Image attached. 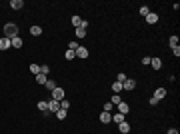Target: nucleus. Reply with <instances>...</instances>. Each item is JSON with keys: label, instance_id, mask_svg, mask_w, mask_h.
<instances>
[{"label": "nucleus", "instance_id": "f257e3e1", "mask_svg": "<svg viewBox=\"0 0 180 134\" xmlns=\"http://www.w3.org/2000/svg\"><path fill=\"white\" fill-rule=\"evenodd\" d=\"M2 32H4V38H14V36H18L20 28L16 22H6L4 28H2Z\"/></svg>", "mask_w": 180, "mask_h": 134}, {"label": "nucleus", "instance_id": "f03ea898", "mask_svg": "<svg viewBox=\"0 0 180 134\" xmlns=\"http://www.w3.org/2000/svg\"><path fill=\"white\" fill-rule=\"evenodd\" d=\"M52 100H64V88H60V86H56L52 90Z\"/></svg>", "mask_w": 180, "mask_h": 134}, {"label": "nucleus", "instance_id": "7ed1b4c3", "mask_svg": "<svg viewBox=\"0 0 180 134\" xmlns=\"http://www.w3.org/2000/svg\"><path fill=\"white\" fill-rule=\"evenodd\" d=\"M134 88H136V80H134V78H126V80L122 82V90H128V92H130Z\"/></svg>", "mask_w": 180, "mask_h": 134}, {"label": "nucleus", "instance_id": "20e7f679", "mask_svg": "<svg viewBox=\"0 0 180 134\" xmlns=\"http://www.w3.org/2000/svg\"><path fill=\"white\" fill-rule=\"evenodd\" d=\"M74 54H76V58H82V60H84V58H88V48L86 46H78L76 50H74Z\"/></svg>", "mask_w": 180, "mask_h": 134}, {"label": "nucleus", "instance_id": "39448f33", "mask_svg": "<svg viewBox=\"0 0 180 134\" xmlns=\"http://www.w3.org/2000/svg\"><path fill=\"white\" fill-rule=\"evenodd\" d=\"M58 110H60V102L58 100H50L48 102V112L50 114H56Z\"/></svg>", "mask_w": 180, "mask_h": 134}, {"label": "nucleus", "instance_id": "423d86ee", "mask_svg": "<svg viewBox=\"0 0 180 134\" xmlns=\"http://www.w3.org/2000/svg\"><path fill=\"white\" fill-rule=\"evenodd\" d=\"M154 98H156V100H162V98H166V88H156V90H154Z\"/></svg>", "mask_w": 180, "mask_h": 134}, {"label": "nucleus", "instance_id": "0eeeda50", "mask_svg": "<svg viewBox=\"0 0 180 134\" xmlns=\"http://www.w3.org/2000/svg\"><path fill=\"white\" fill-rule=\"evenodd\" d=\"M100 122H102V124H108V122H112V114H110V112H104V110H102V112H100Z\"/></svg>", "mask_w": 180, "mask_h": 134}, {"label": "nucleus", "instance_id": "6e6552de", "mask_svg": "<svg viewBox=\"0 0 180 134\" xmlns=\"http://www.w3.org/2000/svg\"><path fill=\"white\" fill-rule=\"evenodd\" d=\"M116 106H118V112H120V114H124V116L130 112V106H128V102H120V104H116Z\"/></svg>", "mask_w": 180, "mask_h": 134}, {"label": "nucleus", "instance_id": "1a4fd4ad", "mask_svg": "<svg viewBox=\"0 0 180 134\" xmlns=\"http://www.w3.org/2000/svg\"><path fill=\"white\" fill-rule=\"evenodd\" d=\"M10 44H12V48H22V38L20 36H14V38H10Z\"/></svg>", "mask_w": 180, "mask_h": 134}, {"label": "nucleus", "instance_id": "9d476101", "mask_svg": "<svg viewBox=\"0 0 180 134\" xmlns=\"http://www.w3.org/2000/svg\"><path fill=\"white\" fill-rule=\"evenodd\" d=\"M8 48H12L10 38H0V50H8Z\"/></svg>", "mask_w": 180, "mask_h": 134}, {"label": "nucleus", "instance_id": "9b49d317", "mask_svg": "<svg viewBox=\"0 0 180 134\" xmlns=\"http://www.w3.org/2000/svg\"><path fill=\"white\" fill-rule=\"evenodd\" d=\"M118 130H120L122 134H128V132H130V124H128L126 120H124V122H120V124H118Z\"/></svg>", "mask_w": 180, "mask_h": 134}, {"label": "nucleus", "instance_id": "f8f14e48", "mask_svg": "<svg viewBox=\"0 0 180 134\" xmlns=\"http://www.w3.org/2000/svg\"><path fill=\"white\" fill-rule=\"evenodd\" d=\"M36 106H38V110H40L42 114H46V112H48V100H40Z\"/></svg>", "mask_w": 180, "mask_h": 134}, {"label": "nucleus", "instance_id": "ddd939ff", "mask_svg": "<svg viewBox=\"0 0 180 134\" xmlns=\"http://www.w3.org/2000/svg\"><path fill=\"white\" fill-rule=\"evenodd\" d=\"M146 22H148V24H156V22H158V14H156V12H150L146 16Z\"/></svg>", "mask_w": 180, "mask_h": 134}, {"label": "nucleus", "instance_id": "4468645a", "mask_svg": "<svg viewBox=\"0 0 180 134\" xmlns=\"http://www.w3.org/2000/svg\"><path fill=\"white\" fill-rule=\"evenodd\" d=\"M124 120H126V116H124V114H120V112L112 114V122H116V124H120V122H124Z\"/></svg>", "mask_w": 180, "mask_h": 134}, {"label": "nucleus", "instance_id": "2eb2a0df", "mask_svg": "<svg viewBox=\"0 0 180 134\" xmlns=\"http://www.w3.org/2000/svg\"><path fill=\"white\" fill-rule=\"evenodd\" d=\"M150 66H152L154 70H160V66H162V60H160V58H150Z\"/></svg>", "mask_w": 180, "mask_h": 134}, {"label": "nucleus", "instance_id": "dca6fc26", "mask_svg": "<svg viewBox=\"0 0 180 134\" xmlns=\"http://www.w3.org/2000/svg\"><path fill=\"white\" fill-rule=\"evenodd\" d=\"M22 6H24L22 0H10V8H14V10H20Z\"/></svg>", "mask_w": 180, "mask_h": 134}, {"label": "nucleus", "instance_id": "f3484780", "mask_svg": "<svg viewBox=\"0 0 180 134\" xmlns=\"http://www.w3.org/2000/svg\"><path fill=\"white\" fill-rule=\"evenodd\" d=\"M46 80H48V76L46 74H36V82H38V84H42V86H44V84H46Z\"/></svg>", "mask_w": 180, "mask_h": 134}, {"label": "nucleus", "instance_id": "a211bd4d", "mask_svg": "<svg viewBox=\"0 0 180 134\" xmlns=\"http://www.w3.org/2000/svg\"><path fill=\"white\" fill-rule=\"evenodd\" d=\"M112 92L114 94H120V92H122V82H112Z\"/></svg>", "mask_w": 180, "mask_h": 134}, {"label": "nucleus", "instance_id": "6ab92c4d", "mask_svg": "<svg viewBox=\"0 0 180 134\" xmlns=\"http://www.w3.org/2000/svg\"><path fill=\"white\" fill-rule=\"evenodd\" d=\"M30 34H32V36H40V34H42V28L34 24V26H30Z\"/></svg>", "mask_w": 180, "mask_h": 134}, {"label": "nucleus", "instance_id": "aec40b11", "mask_svg": "<svg viewBox=\"0 0 180 134\" xmlns=\"http://www.w3.org/2000/svg\"><path fill=\"white\" fill-rule=\"evenodd\" d=\"M168 46H170V48L178 46V36H170V38H168Z\"/></svg>", "mask_w": 180, "mask_h": 134}, {"label": "nucleus", "instance_id": "412c9836", "mask_svg": "<svg viewBox=\"0 0 180 134\" xmlns=\"http://www.w3.org/2000/svg\"><path fill=\"white\" fill-rule=\"evenodd\" d=\"M120 102H122L120 94H112V100H110V104H112V106H116V104H120Z\"/></svg>", "mask_w": 180, "mask_h": 134}, {"label": "nucleus", "instance_id": "4be33fe9", "mask_svg": "<svg viewBox=\"0 0 180 134\" xmlns=\"http://www.w3.org/2000/svg\"><path fill=\"white\" fill-rule=\"evenodd\" d=\"M140 14H142V16L146 18L148 14H150V6H146V4H144V6H140Z\"/></svg>", "mask_w": 180, "mask_h": 134}, {"label": "nucleus", "instance_id": "5701e85b", "mask_svg": "<svg viewBox=\"0 0 180 134\" xmlns=\"http://www.w3.org/2000/svg\"><path fill=\"white\" fill-rule=\"evenodd\" d=\"M64 58H66V60H74V58H76L74 50H66V52H64Z\"/></svg>", "mask_w": 180, "mask_h": 134}, {"label": "nucleus", "instance_id": "b1692460", "mask_svg": "<svg viewBox=\"0 0 180 134\" xmlns=\"http://www.w3.org/2000/svg\"><path fill=\"white\" fill-rule=\"evenodd\" d=\"M44 86H46L48 90L52 92V90H54V88H56V86H58V84H56V82H54V80H46V84H44Z\"/></svg>", "mask_w": 180, "mask_h": 134}, {"label": "nucleus", "instance_id": "393cba45", "mask_svg": "<svg viewBox=\"0 0 180 134\" xmlns=\"http://www.w3.org/2000/svg\"><path fill=\"white\" fill-rule=\"evenodd\" d=\"M30 72H32L34 76H36V74H40V66H38V64H34V62H32V64H30Z\"/></svg>", "mask_w": 180, "mask_h": 134}, {"label": "nucleus", "instance_id": "a878e982", "mask_svg": "<svg viewBox=\"0 0 180 134\" xmlns=\"http://www.w3.org/2000/svg\"><path fill=\"white\" fill-rule=\"evenodd\" d=\"M86 36V30L84 28H76V38H84Z\"/></svg>", "mask_w": 180, "mask_h": 134}, {"label": "nucleus", "instance_id": "bb28decb", "mask_svg": "<svg viewBox=\"0 0 180 134\" xmlns=\"http://www.w3.org/2000/svg\"><path fill=\"white\" fill-rule=\"evenodd\" d=\"M56 118H58V120H64V118H66V110H62V108H60L58 112H56Z\"/></svg>", "mask_w": 180, "mask_h": 134}, {"label": "nucleus", "instance_id": "cd10ccee", "mask_svg": "<svg viewBox=\"0 0 180 134\" xmlns=\"http://www.w3.org/2000/svg\"><path fill=\"white\" fill-rule=\"evenodd\" d=\"M60 108H62V110H68V108H70V102H68L66 98H64V100H60Z\"/></svg>", "mask_w": 180, "mask_h": 134}, {"label": "nucleus", "instance_id": "c85d7f7f", "mask_svg": "<svg viewBox=\"0 0 180 134\" xmlns=\"http://www.w3.org/2000/svg\"><path fill=\"white\" fill-rule=\"evenodd\" d=\"M40 72L48 76V72H50V66H48V64H42V66H40Z\"/></svg>", "mask_w": 180, "mask_h": 134}, {"label": "nucleus", "instance_id": "c756f323", "mask_svg": "<svg viewBox=\"0 0 180 134\" xmlns=\"http://www.w3.org/2000/svg\"><path fill=\"white\" fill-rule=\"evenodd\" d=\"M80 22H82V18H80V16H72V24H74L76 28L80 26Z\"/></svg>", "mask_w": 180, "mask_h": 134}, {"label": "nucleus", "instance_id": "7c9ffc66", "mask_svg": "<svg viewBox=\"0 0 180 134\" xmlns=\"http://www.w3.org/2000/svg\"><path fill=\"white\" fill-rule=\"evenodd\" d=\"M78 46H80L78 42H76V40H72V42H70V44H68V50H76V48H78Z\"/></svg>", "mask_w": 180, "mask_h": 134}, {"label": "nucleus", "instance_id": "2f4dec72", "mask_svg": "<svg viewBox=\"0 0 180 134\" xmlns=\"http://www.w3.org/2000/svg\"><path fill=\"white\" fill-rule=\"evenodd\" d=\"M126 78H128L126 74H122V72H120L118 76H116V82H124V80H126Z\"/></svg>", "mask_w": 180, "mask_h": 134}, {"label": "nucleus", "instance_id": "473e14b6", "mask_svg": "<svg viewBox=\"0 0 180 134\" xmlns=\"http://www.w3.org/2000/svg\"><path fill=\"white\" fill-rule=\"evenodd\" d=\"M104 112H112V104H110V102L104 104Z\"/></svg>", "mask_w": 180, "mask_h": 134}, {"label": "nucleus", "instance_id": "72a5a7b5", "mask_svg": "<svg viewBox=\"0 0 180 134\" xmlns=\"http://www.w3.org/2000/svg\"><path fill=\"white\" fill-rule=\"evenodd\" d=\"M172 54H174V56H176V58H178V56H180V46L172 48Z\"/></svg>", "mask_w": 180, "mask_h": 134}, {"label": "nucleus", "instance_id": "f704fd0d", "mask_svg": "<svg viewBox=\"0 0 180 134\" xmlns=\"http://www.w3.org/2000/svg\"><path fill=\"white\" fill-rule=\"evenodd\" d=\"M148 102H150V106H156V104H158L160 100H156V98H154V96H152V98H150V100H148Z\"/></svg>", "mask_w": 180, "mask_h": 134}, {"label": "nucleus", "instance_id": "c9c22d12", "mask_svg": "<svg viewBox=\"0 0 180 134\" xmlns=\"http://www.w3.org/2000/svg\"><path fill=\"white\" fill-rule=\"evenodd\" d=\"M142 64H144V66H146V64H150V56H144V58H142Z\"/></svg>", "mask_w": 180, "mask_h": 134}, {"label": "nucleus", "instance_id": "e433bc0d", "mask_svg": "<svg viewBox=\"0 0 180 134\" xmlns=\"http://www.w3.org/2000/svg\"><path fill=\"white\" fill-rule=\"evenodd\" d=\"M166 134H178V130H176V128H168Z\"/></svg>", "mask_w": 180, "mask_h": 134}]
</instances>
